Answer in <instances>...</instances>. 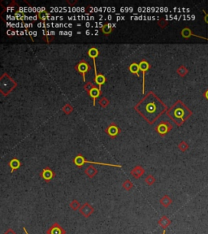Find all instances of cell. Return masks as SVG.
Wrapping results in <instances>:
<instances>
[{
  "instance_id": "obj_1",
  "label": "cell",
  "mask_w": 208,
  "mask_h": 234,
  "mask_svg": "<svg viewBox=\"0 0 208 234\" xmlns=\"http://www.w3.org/2000/svg\"><path fill=\"white\" fill-rule=\"evenodd\" d=\"M134 110L150 125H153L163 113L167 112V105L153 91L148 93L134 106Z\"/></svg>"
},
{
  "instance_id": "obj_2",
  "label": "cell",
  "mask_w": 208,
  "mask_h": 234,
  "mask_svg": "<svg viewBox=\"0 0 208 234\" xmlns=\"http://www.w3.org/2000/svg\"><path fill=\"white\" fill-rule=\"evenodd\" d=\"M166 114L167 117H169V119L180 127L191 117L193 112L182 101L177 100L169 109H167Z\"/></svg>"
},
{
  "instance_id": "obj_3",
  "label": "cell",
  "mask_w": 208,
  "mask_h": 234,
  "mask_svg": "<svg viewBox=\"0 0 208 234\" xmlns=\"http://www.w3.org/2000/svg\"><path fill=\"white\" fill-rule=\"evenodd\" d=\"M17 86V83L7 73H4L0 77V92L3 96L8 95Z\"/></svg>"
},
{
  "instance_id": "obj_4",
  "label": "cell",
  "mask_w": 208,
  "mask_h": 234,
  "mask_svg": "<svg viewBox=\"0 0 208 234\" xmlns=\"http://www.w3.org/2000/svg\"><path fill=\"white\" fill-rule=\"evenodd\" d=\"M73 163L77 168H82L85 164H99V165H102V166H109V167H115V168H122L121 165L120 164H106V163H98V162H92L88 161L87 159L82 155V154H78L77 156L73 159Z\"/></svg>"
},
{
  "instance_id": "obj_5",
  "label": "cell",
  "mask_w": 208,
  "mask_h": 234,
  "mask_svg": "<svg viewBox=\"0 0 208 234\" xmlns=\"http://www.w3.org/2000/svg\"><path fill=\"white\" fill-rule=\"evenodd\" d=\"M173 129V125L167 121H163L159 122L158 125H156L154 129L157 133H158L160 136L163 137L165 136L166 134H167L171 130Z\"/></svg>"
},
{
  "instance_id": "obj_6",
  "label": "cell",
  "mask_w": 208,
  "mask_h": 234,
  "mask_svg": "<svg viewBox=\"0 0 208 234\" xmlns=\"http://www.w3.org/2000/svg\"><path fill=\"white\" fill-rule=\"evenodd\" d=\"M75 69L80 74H82V77H83V81L85 82L86 81V74L91 70V66L86 60L82 59V60H80V62L77 65H75Z\"/></svg>"
},
{
  "instance_id": "obj_7",
  "label": "cell",
  "mask_w": 208,
  "mask_h": 234,
  "mask_svg": "<svg viewBox=\"0 0 208 234\" xmlns=\"http://www.w3.org/2000/svg\"><path fill=\"white\" fill-rule=\"evenodd\" d=\"M104 131L111 139H115L121 133V129L115 125V123H111Z\"/></svg>"
},
{
  "instance_id": "obj_8",
  "label": "cell",
  "mask_w": 208,
  "mask_h": 234,
  "mask_svg": "<svg viewBox=\"0 0 208 234\" xmlns=\"http://www.w3.org/2000/svg\"><path fill=\"white\" fill-rule=\"evenodd\" d=\"M150 64L147 62L146 59H142L141 60L140 64H139V68H140V72L142 73V93L144 94L145 93V82H146V73L150 68Z\"/></svg>"
},
{
  "instance_id": "obj_9",
  "label": "cell",
  "mask_w": 208,
  "mask_h": 234,
  "mask_svg": "<svg viewBox=\"0 0 208 234\" xmlns=\"http://www.w3.org/2000/svg\"><path fill=\"white\" fill-rule=\"evenodd\" d=\"M80 213L82 214V216H84L85 218H89L91 215H93L94 213V208L92 205H90L89 202H85L84 204L82 205V207L79 209Z\"/></svg>"
},
{
  "instance_id": "obj_10",
  "label": "cell",
  "mask_w": 208,
  "mask_h": 234,
  "mask_svg": "<svg viewBox=\"0 0 208 234\" xmlns=\"http://www.w3.org/2000/svg\"><path fill=\"white\" fill-rule=\"evenodd\" d=\"M39 176H40L46 183H49L53 178H54V176H55V173L52 170L50 167H46V168H43L42 171L41 173H40V174H39Z\"/></svg>"
},
{
  "instance_id": "obj_11",
  "label": "cell",
  "mask_w": 208,
  "mask_h": 234,
  "mask_svg": "<svg viewBox=\"0 0 208 234\" xmlns=\"http://www.w3.org/2000/svg\"><path fill=\"white\" fill-rule=\"evenodd\" d=\"M65 229L62 228L61 225H59V223L54 222L51 225V227L49 228L46 230V234H66Z\"/></svg>"
},
{
  "instance_id": "obj_12",
  "label": "cell",
  "mask_w": 208,
  "mask_h": 234,
  "mask_svg": "<svg viewBox=\"0 0 208 234\" xmlns=\"http://www.w3.org/2000/svg\"><path fill=\"white\" fill-rule=\"evenodd\" d=\"M88 55L90 57L91 59H93L94 62V75L95 77L98 76V73H97V67H96V58H97L98 55H99V50H98L97 48L95 47H92L90 49H89L88 50Z\"/></svg>"
},
{
  "instance_id": "obj_13",
  "label": "cell",
  "mask_w": 208,
  "mask_h": 234,
  "mask_svg": "<svg viewBox=\"0 0 208 234\" xmlns=\"http://www.w3.org/2000/svg\"><path fill=\"white\" fill-rule=\"evenodd\" d=\"M145 173V169L142 168L140 165H138V166L134 167L133 169L130 172V175L134 178V179H140Z\"/></svg>"
},
{
  "instance_id": "obj_14",
  "label": "cell",
  "mask_w": 208,
  "mask_h": 234,
  "mask_svg": "<svg viewBox=\"0 0 208 234\" xmlns=\"http://www.w3.org/2000/svg\"><path fill=\"white\" fill-rule=\"evenodd\" d=\"M89 95L90 97L92 99H93V105L95 106V103H96V99L97 98H98L101 94H102V91L101 89L98 87V85H96L95 87H94L93 89H91V90L89 92Z\"/></svg>"
},
{
  "instance_id": "obj_15",
  "label": "cell",
  "mask_w": 208,
  "mask_h": 234,
  "mask_svg": "<svg viewBox=\"0 0 208 234\" xmlns=\"http://www.w3.org/2000/svg\"><path fill=\"white\" fill-rule=\"evenodd\" d=\"M8 165L11 168V173H13L14 172H16L19 169V168L21 167V161L19 160L17 158H13V159H11V161L8 163Z\"/></svg>"
},
{
  "instance_id": "obj_16",
  "label": "cell",
  "mask_w": 208,
  "mask_h": 234,
  "mask_svg": "<svg viewBox=\"0 0 208 234\" xmlns=\"http://www.w3.org/2000/svg\"><path fill=\"white\" fill-rule=\"evenodd\" d=\"M85 174H86L89 178H94L95 176L98 174V169L95 168L94 165L90 164L86 169L85 170Z\"/></svg>"
},
{
  "instance_id": "obj_17",
  "label": "cell",
  "mask_w": 208,
  "mask_h": 234,
  "mask_svg": "<svg viewBox=\"0 0 208 234\" xmlns=\"http://www.w3.org/2000/svg\"><path fill=\"white\" fill-rule=\"evenodd\" d=\"M171 224H172V221L170 220L169 219L167 218L166 216H163L158 220V224L161 228H163V229H166Z\"/></svg>"
},
{
  "instance_id": "obj_18",
  "label": "cell",
  "mask_w": 208,
  "mask_h": 234,
  "mask_svg": "<svg viewBox=\"0 0 208 234\" xmlns=\"http://www.w3.org/2000/svg\"><path fill=\"white\" fill-rule=\"evenodd\" d=\"M101 30H102V34L104 35H109V34H111L112 32V30H113V24H111V23H106L105 25L101 28Z\"/></svg>"
},
{
  "instance_id": "obj_19",
  "label": "cell",
  "mask_w": 208,
  "mask_h": 234,
  "mask_svg": "<svg viewBox=\"0 0 208 234\" xmlns=\"http://www.w3.org/2000/svg\"><path fill=\"white\" fill-rule=\"evenodd\" d=\"M94 81L95 83L98 85V88H99L100 89H101V87H102V85L105 83V82L106 81V77L104 75H102V74H101V73H99V74H98V76H96L94 78Z\"/></svg>"
},
{
  "instance_id": "obj_20",
  "label": "cell",
  "mask_w": 208,
  "mask_h": 234,
  "mask_svg": "<svg viewBox=\"0 0 208 234\" xmlns=\"http://www.w3.org/2000/svg\"><path fill=\"white\" fill-rule=\"evenodd\" d=\"M159 202H160V204L163 206V207H168L172 203V198H170L168 195H164L163 196V198H160V200H159Z\"/></svg>"
},
{
  "instance_id": "obj_21",
  "label": "cell",
  "mask_w": 208,
  "mask_h": 234,
  "mask_svg": "<svg viewBox=\"0 0 208 234\" xmlns=\"http://www.w3.org/2000/svg\"><path fill=\"white\" fill-rule=\"evenodd\" d=\"M130 73H132L134 75H137V77H140V68H139V64H138L137 63H133V64H130V66L129 68Z\"/></svg>"
},
{
  "instance_id": "obj_22",
  "label": "cell",
  "mask_w": 208,
  "mask_h": 234,
  "mask_svg": "<svg viewBox=\"0 0 208 234\" xmlns=\"http://www.w3.org/2000/svg\"><path fill=\"white\" fill-rule=\"evenodd\" d=\"M42 32L43 38H44V41L46 42L47 43H50V42L54 41V38L50 35V31H48V30H46V29H43Z\"/></svg>"
},
{
  "instance_id": "obj_23",
  "label": "cell",
  "mask_w": 208,
  "mask_h": 234,
  "mask_svg": "<svg viewBox=\"0 0 208 234\" xmlns=\"http://www.w3.org/2000/svg\"><path fill=\"white\" fill-rule=\"evenodd\" d=\"M181 36L183 37V38H189L191 36H196L198 37L197 35H195V34H193V32L191 31V30H190V28H184L183 30H181Z\"/></svg>"
},
{
  "instance_id": "obj_24",
  "label": "cell",
  "mask_w": 208,
  "mask_h": 234,
  "mask_svg": "<svg viewBox=\"0 0 208 234\" xmlns=\"http://www.w3.org/2000/svg\"><path fill=\"white\" fill-rule=\"evenodd\" d=\"M177 73L180 77H185L187 75L188 73H189V70H188V68H186V66L181 65V66L177 68Z\"/></svg>"
},
{
  "instance_id": "obj_25",
  "label": "cell",
  "mask_w": 208,
  "mask_h": 234,
  "mask_svg": "<svg viewBox=\"0 0 208 234\" xmlns=\"http://www.w3.org/2000/svg\"><path fill=\"white\" fill-rule=\"evenodd\" d=\"M122 187H123V189H125V190L129 191L130 189H132L133 188H134V183H133V182L130 180L127 179V180H125V181L123 182Z\"/></svg>"
},
{
  "instance_id": "obj_26",
  "label": "cell",
  "mask_w": 208,
  "mask_h": 234,
  "mask_svg": "<svg viewBox=\"0 0 208 234\" xmlns=\"http://www.w3.org/2000/svg\"><path fill=\"white\" fill-rule=\"evenodd\" d=\"M81 207H82V205H81V203H80L77 199H73V200L72 201V202H70V203H69V207H70L73 211H74V212L78 211V210L81 208Z\"/></svg>"
},
{
  "instance_id": "obj_27",
  "label": "cell",
  "mask_w": 208,
  "mask_h": 234,
  "mask_svg": "<svg viewBox=\"0 0 208 234\" xmlns=\"http://www.w3.org/2000/svg\"><path fill=\"white\" fill-rule=\"evenodd\" d=\"M62 111L66 115H69V114L73 112V107L71 104H69V103H67V104H65V106H63V108H62Z\"/></svg>"
},
{
  "instance_id": "obj_28",
  "label": "cell",
  "mask_w": 208,
  "mask_h": 234,
  "mask_svg": "<svg viewBox=\"0 0 208 234\" xmlns=\"http://www.w3.org/2000/svg\"><path fill=\"white\" fill-rule=\"evenodd\" d=\"M155 178L154 177V176L153 175H149V176H147L145 178V182H146V184H147V185H149V186H151V185H153V184L155 183Z\"/></svg>"
},
{
  "instance_id": "obj_29",
  "label": "cell",
  "mask_w": 208,
  "mask_h": 234,
  "mask_svg": "<svg viewBox=\"0 0 208 234\" xmlns=\"http://www.w3.org/2000/svg\"><path fill=\"white\" fill-rule=\"evenodd\" d=\"M16 7H18V5H17V3L16 2V1H12V2L7 6V8H3V11H7V12H10V11H12L16 9ZM3 11H2V12H3Z\"/></svg>"
},
{
  "instance_id": "obj_30",
  "label": "cell",
  "mask_w": 208,
  "mask_h": 234,
  "mask_svg": "<svg viewBox=\"0 0 208 234\" xmlns=\"http://www.w3.org/2000/svg\"><path fill=\"white\" fill-rule=\"evenodd\" d=\"M178 149L181 150V152H186V150L189 149V145H188V143L186 142V141H182L179 143Z\"/></svg>"
},
{
  "instance_id": "obj_31",
  "label": "cell",
  "mask_w": 208,
  "mask_h": 234,
  "mask_svg": "<svg viewBox=\"0 0 208 234\" xmlns=\"http://www.w3.org/2000/svg\"><path fill=\"white\" fill-rule=\"evenodd\" d=\"M109 102H109V100L106 97H102V98H101L99 100H98V104L102 107H103V108H106V107L108 106Z\"/></svg>"
},
{
  "instance_id": "obj_32",
  "label": "cell",
  "mask_w": 208,
  "mask_h": 234,
  "mask_svg": "<svg viewBox=\"0 0 208 234\" xmlns=\"http://www.w3.org/2000/svg\"><path fill=\"white\" fill-rule=\"evenodd\" d=\"M158 25L160 26L161 29H165L167 26V25H168V21L165 20V19L163 18V17H161L158 21Z\"/></svg>"
},
{
  "instance_id": "obj_33",
  "label": "cell",
  "mask_w": 208,
  "mask_h": 234,
  "mask_svg": "<svg viewBox=\"0 0 208 234\" xmlns=\"http://www.w3.org/2000/svg\"><path fill=\"white\" fill-rule=\"evenodd\" d=\"M95 86H96V85H94L91 81H88L84 85V89H85L87 93H89V92L91 90V89H93L94 87Z\"/></svg>"
},
{
  "instance_id": "obj_34",
  "label": "cell",
  "mask_w": 208,
  "mask_h": 234,
  "mask_svg": "<svg viewBox=\"0 0 208 234\" xmlns=\"http://www.w3.org/2000/svg\"><path fill=\"white\" fill-rule=\"evenodd\" d=\"M4 234H16V232H15L12 228H7V229L5 231Z\"/></svg>"
},
{
  "instance_id": "obj_35",
  "label": "cell",
  "mask_w": 208,
  "mask_h": 234,
  "mask_svg": "<svg viewBox=\"0 0 208 234\" xmlns=\"http://www.w3.org/2000/svg\"><path fill=\"white\" fill-rule=\"evenodd\" d=\"M66 2H67V3H68V4L70 5V7H73V6H74V5L77 3V1H73V2H70L69 0H67Z\"/></svg>"
},
{
  "instance_id": "obj_36",
  "label": "cell",
  "mask_w": 208,
  "mask_h": 234,
  "mask_svg": "<svg viewBox=\"0 0 208 234\" xmlns=\"http://www.w3.org/2000/svg\"><path fill=\"white\" fill-rule=\"evenodd\" d=\"M203 97L208 101V89H206V90H205V92L203 93Z\"/></svg>"
},
{
  "instance_id": "obj_37",
  "label": "cell",
  "mask_w": 208,
  "mask_h": 234,
  "mask_svg": "<svg viewBox=\"0 0 208 234\" xmlns=\"http://www.w3.org/2000/svg\"><path fill=\"white\" fill-rule=\"evenodd\" d=\"M125 16H121V17L118 16V17H116V20H117V21H121V20H125Z\"/></svg>"
},
{
  "instance_id": "obj_38",
  "label": "cell",
  "mask_w": 208,
  "mask_h": 234,
  "mask_svg": "<svg viewBox=\"0 0 208 234\" xmlns=\"http://www.w3.org/2000/svg\"><path fill=\"white\" fill-rule=\"evenodd\" d=\"M85 25H86V28H89V27H90V26H92V25H91V24L90 22H86V24H85Z\"/></svg>"
},
{
  "instance_id": "obj_39",
  "label": "cell",
  "mask_w": 208,
  "mask_h": 234,
  "mask_svg": "<svg viewBox=\"0 0 208 234\" xmlns=\"http://www.w3.org/2000/svg\"><path fill=\"white\" fill-rule=\"evenodd\" d=\"M204 20H205V21H206V22L208 24V13L206 14V16H205V17H204Z\"/></svg>"
},
{
  "instance_id": "obj_40",
  "label": "cell",
  "mask_w": 208,
  "mask_h": 234,
  "mask_svg": "<svg viewBox=\"0 0 208 234\" xmlns=\"http://www.w3.org/2000/svg\"><path fill=\"white\" fill-rule=\"evenodd\" d=\"M23 229H24V232H25V234H29V232H28L27 229H26V228L24 227V228H23Z\"/></svg>"
},
{
  "instance_id": "obj_41",
  "label": "cell",
  "mask_w": 208,
  "mask_h": 234,
  "mask_svg": "<svg viewBox=\"0 0 208 234\" xmlns=\"http://www.w3.org/2000/svg\"><path fill=\"white\" fill-rule=\"evenodd\" d=\"M90 30H86V35H90Z\"/></svg>"
},
{
  "instance_id": "obj_42",
  "label": "cell",
  "mask_w": 208,
  "mask_h": 234,
  "mask_svg": "<svg viewBox=\"0 0 208 234\" xmlns=\"http://www.w3.org/2000/svg\"><path fill=\"white\" fill-rule=\"evenodd\" d=\"M68 36H73V32H72V31H68Z\"/></svg>"
},
{
  "instance_id": "obj_43",
  "label": "cell",
  "mask_w": 208,
  "mask_h": 234,
  "mask_svg": "<svg viewBox=\"0 0 208 234\" xmlns=\"http://www.w3.org/2000/svg\"><path fill=\"white\" fill-rule=\"evenodd\" d=\"M111 18H112V16H110V15H109V16H107V19H109V20H111Z\"/></svg>"
},
{
  "instance_id": "obj_44",
  "label": "cell",
  "mask_w": 208,
  "mask_h": 234,
  "mask_svg": "<svg viewBox=\"0 0 208 234\" xmlns=\"http://www.w3.org/2000/svg\"><path fill=\"white\" fill-rule=\"evenodd\" d=\"M34 36H37V32H36V31H34Z\"/></svg>"
},
{
  "instance_id": "obj_45",
  "label": "cell",
  "mask_w": 208,
  "mask_h": 234,
  "mask_svg": "<svg viewBox=\"0 0 208 234\" xmlns=\"http://www.w3.org/2000/svg\"><path fill=\"white\" fill-rule=\"evenodd\" d=\"M24 34H24V32H23V31H21V35H24Z\"/></svg>"
},
{
  "instance_id": "obj_46",
  "label": "cell",
  "mask_w": 208,
  "mask_h": 234,
  "mask_svg": "<svg viewBox=\"0 0 208 234\" xmlns=\"http://www.w3.org/2000/svg\"><path fill=\"white\" fill-rule=\"evenodd\" d=\"M162 234H166V231H165V229L163 230V233H162Z\"/></svg>"
},
{
  "instance_id": "obj_47",
  "label": "cell",
  "mask_w": 208,
  "mask_h": 234,
  "mask_svg": "<svg viewBox=\"0 0 208 234\" xmlns=\"http://www.w3.org/2000/svg\"><path fill=\"white\" fill-rule=\"evenodd\" d=\"M77 34H82V32H77Z\"/></svg>"
}]
</instances>
